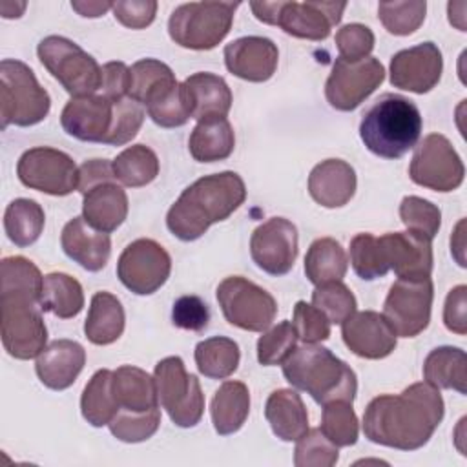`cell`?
<instances>
[{"mask_svg":"<svg viewBox=\"0 0 467 467\" xmlns=\"http://www.w3.org/2000/svg\"><path fill=\"white\" fill-rule=\"evenodd\" d=\"M443 414L445 405L440 389L420 381L400 394L374 398L363 414V432L372 443L416 451L432 438Z\"/></svg>","mask_w":467,"mask_h":467,"instance_id":"1","label":"cell"},{"mask_svg":"<svg viewBox=\"0 0 467 467\" xmlns=\"http://www.w3.org/2000/svg\"><path fill=\"white\" fill-rule=\"evenodd\" d=\"M0 283L2 345L16 359H33L47 341L40 308L44 277L33 261L11 255L0 263Z\"/></svg>","mask_w":467,"mask_h":467,"instance_id":"2","label":"cell"},{"mask_svg":"<svg viewBox=\"0 0 467 467\" xmlns=\"http://www.w3.org/2000/svg\"><path fill=\"white\" fill-rule=\"evenodd\" d=\"M246 199L239 173L204 175L182 190L166 215L168 230L181 241L199 239L212 224L228 219Z\"/></svg>","mask_w":467,"mask_h":467,"instance_id":"3","label":"cell"},{"mask_svg":"<svg viewBox=\"0 0 467 467\" xmlns=\"http://www.w3.org/2000/svg\"><path fill=\"white\" fill-rule=\"evenodd\" d=\"M285 379L297 390L312 396L319 405L336 400L354 401L358 392L356 372L327 347L305 343L283 361Z\"/></svg>","mask_w":467,"mask_h":467,"instance_id":"4","label":"cell"},{"mask_svg":"<svg viewBox=\"0 0 467 467\" xmlns=\"http://www.w3.org/2000/svg\"><path fill=\"white\" fill-rule=\"evenodd\" d=\"M423 119L418 106L401 95H381L361 117L359 137L368 151L383 159H400L421 135Z\"/></svg>","mask_w":467,"mask_h":467,"instance_id":"5","label":"cell"},{"mask_svg":"<svg viewBox=\"0 0 467 467\" xmlns=\"http://www.w3.org/2000/svg\"><path fill=\"white\" fill-rule=\"evenodd\" d=\"M51 108L49 93L38 84L33 69L15 58L0 62V119L2 130L9 124L35 126Z\"/></svg>","mask_w":467,"mask_h":467,"instance_id":"6","label":"cell"},{"mask_svg":"<svg viewBox=\"0 0 467 467\" xmlns=\"http://www.w3.org/2000/svg\"><path fill=\"white\" fill-rule=\"evenodd\" d=\"M239 2H190L173 9L170 38L186 49H213L228 35Z\"/></svg>","mask_w":467,"mask_h":467,"instance_id":"7","label":"cell"},{"mask_svg":"<svg viewBox=\"0 0 467 467\" xmlns=\"http://www.w3.org/2000/svg\"><path fill=\"white\" fill-rule=\"evenodd\" d=\"M257 20L279 26L286 35L306 40H325L341 22L345 2H250Z\"/></svg>","mask_w":467,"mask_h":467,"instance_id":"8","label":"cell"},{"mask_svg":"<svg viewBox=\"0 0 467 467\" xmlns=\"http://www.w3.org/2000/svg\"><path fill=\"white\" fill-rule=\"evenodd\" d=\"M36 55L69 95L84 97L100 89L102 67L73 40L49 35L38 42Z\"/></svg>","mask_w":467,"mask_h":467,"instance_id":"9","label":"cell"},{"mask_svg":"<svg viewBox=\"0 0 467 467\" xmlns=\"http://www.w3.org/2000/svg\"><path fill=\"white\" fill-rule=\"evenodd\" d=\"M153 379L159 403L170 420L182 429L195 427L204 412V394L197 376L188 374L179 356H168L155 365Z\"/></svg>","mask_w":467,"mask_h":467,"instance_id":"10","label":"cell"},{"mask_svg":"<svg viewBox=\"0 0 467 467\" xmlns=\"http://www.w3.org/2000/svg\"><path fill=\"white\" fill-rule=\"evenodd\" d=\"M217 303L230 325L248 332L266 330L277 314L274 296L241 275H230L219 283Z\"/></svg>","mask_w":467,"mask_h":467,"instance_id":"11","label":"cell"},{"mask_svg":"<svg viewBox=\"0 0 467 467\" xmlns=\"http://www.w3.org/2000/svg\"><path fill=\"white\" fill-rule=\"evenodd\" d=\"M409 177L418 186L445 193L463 182L465 166L445 135L431 133L416 146Z\"/></svg>","mask_w":467,"mask_h":467,"instance_id":"12","label":"cell"},{"mask_svg":"<svg viewBox=\"0 0 467 467\" xmlns=\"http://www.w3.org/2000/svg\"><path fill=\"white\" fill-rule=\"evenodd\" d=\"M20 182L47 195H69L78 190V168L73 159L55 148L36 146L24 151L16 164Z\"/></svg>","mask_w":467,"mask_h":467,"instance_id":"13","label":"cell"},{"mask_svg":"<svg viewBox=\"0 0 467 467\" xmlns=\"http://www.w3.org/2000/svg\"><path fill=\"white\" fill-rule=\"evenodd\" d=\"M171 257L153 239H137L130 243L117 261V277L137 296L157 292L170 277Z\"/></svg>","mask_w":467,"mask_h":467,"instance_id":"14","label":"cell"},{"mask_svg":"<svg viewBox=\"0 0 467 467\" xmlns=\"http://www.w3.org/2000/svg\"><path fill=\"white\" fill-rule=\"evenodd\" d=\"M434 286L431 277L398 279L385 299L383 316L396 336L414 337L429 327Z\"/></svg>","mask_w":467,"mask_h":467,"instance_id":"15","label":"cell"},{"mask_svg":"<svg viewBox=\"0 0 467 467\" xmlns=\"http://www.w3.org/2000/svg\"><path fill=\"white\" fill-rule=\"evenodd\" d=\"M383 78L385 67L374 57L356 62L336 58L325 84V97L334 109L352 111L379 88Z\"/></svg>","mask_w":467,"mask_h":467,"instance_id":"16","label":"cell"},{"mask_svg":"<svg viewBox=\"0 0 467 467\" xmlns=\"http://www.w3.org/2000/svg\"><path fill=\"white\" fill-rule=\"evenodd\" d=\"M117 104L106 95L73 97L60 113L64 131L84 142L108 144L117 120Z\"/></svg>","mask_w":467,"mask_h":467,"instance_id":"17","label":"cell"},{"mask_svg":"<svg viewBox=\"0 0 467 467\" xmlns=\"http://www.w3.org/2000/svg\"><path fill=\"white\" fill-rule=\"evenodd\" d=\"M254 263L270 275H285L297 259V228L285 217L259 224L250 237Z\"/></svg>","mask_w":467,"mask_h":467,"instance_id":"18","label":"cell"},{"mask_svg":"<svg viewBox=\"0 0 467 467\" xmlns=\"http://www.w3.org/2000/svg\"><path fill=\"white\" fill-rule=\"evenodd\" d=\"M443 58L434 42H423L398 51L390 58V84L394 88L423 95L441 78Z\"/></svg>","mask_w":467,"mask_h":467,"instance_id":"19","label":"cell"},{"mask_svg":"<svg viewBox=\"0 0 467 467\" xmlns=\"http://www.w3.org/2000/svg\"><path fill=\"white\" fill-rule=\"evenodd\" d=\"M347 348L365 359H383L396 348V332L383 314L374 310L354 312L341 323Z\"/></svg>","mask_w":467,"mask_h":467,"instance_id":"20","label":"cell"},{"mask_svg":"<svg viewBox=\"0 0 467 467\" xmlns=\"http://www.w3.org/2000/svg\"><path fill=\"white\" fill-rule=\"evenodd\" d=\"M277 46L266 36H241L224 47L226 69L248 82H265L277 69Z\"/></svg>","mask_w":467,"mask_h":467,"instance_id":"21","label":"cell"},{"mask_svg":"<svg viewBox=\"0 0 467 467\" xmlns=\"http://www.w3.org/2000/svg\"><path fill=\"white\" fill-rule=\"evenodd\" d=\"M385 259L398 279L431 277L432 272V246L431 241L414 232H390L378 237Z\"/></svg>","mask_w":467,"mask_h":467,"instance_id":"22","label":"cell"},{"mask_svg":"<svg viewBox=\"0 0 467 467\" xmlns=\"http://www.w3.org/2000/svg\"><path fill=\"white\" fill-rule=\"evenodd\" d=\"M86 365V350L73 339H57L38 356L35 370L42 385L51 390H64L75 383Z\"/></svg>","mask_w":467,"mask_h":467,"instance_id":"23","label":"cell"},{"mask_svg":"<svg viewBox=\"0 0 467 467\" xmlns=\"http://www.w3.org/2000/svg\"><path fill=\"white\" fill-rule=\"evenodd\" d=\"M64 254L88 272H99L108 265L111 255L109 234L99 232L84 217H73L60 234Z\"/></svg>","mask_w":467,"mask_h":467,"instance_id":"24","label":"cell"},{"mask_svg":"<svg viewBox=\"0 0 467 467\" xmlns=\"http://www.w3.org/2000/svg\"><path fill=\"white\" fill-rule=\"evenodd\" d=\"M356 184L354 168L341 159L321 161L308 175V193L325 208L345 206L354 197Z\"/></svg>","mask_w":467,"mask_h":467,"instance_id":"25","label":"cell"},{"mask_svg":"<svg viewBox=\"0 0 467 467\" xmlns=\"http://www.w3.org/2000/svg\"><path fill=\"white\" fill-rule=\"evenodd\" d=\"M128 215V195L113 181L100 182L84 193L82 217L99 232H115Z\"/></svg>","mask_w":467,"mask_h":467,"instance_id":"26","label":"cell"},{"mask_svg":"<svg viewBox=\"0 0 467 467\" xmlns=\"http://www.w3.org/2000/svg\"><path fill=\"white\" fill-rule=\"evenodd\" d=\"M190 102L192 119L204 120L212 117H226L232 108V91L219 75L199 71L182 82Z\"/></svg>","mask_w":467,"mask_h":467,"instance_id":"27","label":"cell"},{"mask_svg":"<svg viewBox=\"0 0 467 467\" xmlns=\"http://www.w3.org/2000/svg\"><path fill=\"white\" fill-rule=\"evenodd\" d=\"M265 418L272 432L283 441H296L308 429L306 407L297 390L292 389H277L268 396Z\"/></svg>","mask_w":467,"mask_h":467,"instance_id":"28","label":"cell"},{"mask_svg":"<svg viewBox=\"0 0 467 467\" xmlns=\"http://www.w3.org/2000/svg\"><path fill=\"white\" fill-rule=\"evenodd\" d=\"M111 387L120 410L144 412L159 407L155 379L139 367L122 365L113 370Z\"/></svg>","mask_w":467,"mask_h":467,"instance_id":"29","label":"cell"},{"mask_svg":"<svg viewBox=\"0 0 467 467\" xmlns=\"http://www.w3.org/2000/svg\"><path fill=\"white\" fill-rule=\"evenodd\" d=\"M235 146V133L226 117H212L199 120L192 130L188 150L199 162L224 161L232 155Z\"/></svg>","mask_w":467,"mask_h":467,"instance_id":"30","label":"cell"},{"mask_svg":"<svg viewBox=\"0 0 467 467\" xmlns=\"http://www.w3.org/2000/svg\"><path fill=\"white\" fill-rule=\"evenodd\" d=\"M250 412V392L243 381H224L210 403L212 423L217 434L228 436L237 432Z\"/></svg>","mask_w":467,"mask_h":467,"instance_id":"31","label":"cell"},{"mask_svg":"<svg viewBox=\"0 0 467 467\" xmlns=\"http://www.w3.org/2000/svg\"><path fill=\"white\" fill-rule=\"evenodd\" d=\"M124 308L117 296L109 292H97L91 297L84 334L93 345H109L124 332Z\"/></svg>","mask_w":467,"mask_h":467,"instance_id":"32","label":"cell"},{"mask_svg":"<svg viewBox=\"0 0 467 467\" xmlns=\"http://www.w3.org/2000/svg\"><path fill=\"white\" fill-rule=\"evenodd\" d=\"M423 378L436 389L467 392V356L458 347H438L423 361Z\"/></svg>","mask_w":467,"mask_h":467,"instance_id":"33","label":"cell"},{"mask_svg":"<svg viewBox=\"0 0 467 467\" xmlns=\"http://www.w3.org/2000/svg\"><path fill=\"white\" fill-rule=\"evenodd\" d=\"M84 306L82 285L62 272H51L44 275L40 308L60 319L75 317Z\"/></svg>","mask_w":467,"mask_h":467,"instance_id":"34","label":"cell"},{"mask_svg":"<svg viewBox=\"0 0 467 467\" xmlns=\"http://www.w3.org/2000/svg\"><path fill=\"white\" fill-rule=\"evenodd\" d=\"M150 119L161 128H179L192 119L190 102L182 82L168 80L144 102Z\"/></svg>","mask_w":467,"mask_h":467,"instance_id":"35","label":"cell"},{"mask_svg":"<svg viewBox=\"0 0 467 467\" xmlns=\"http://www.w3.org/2000/svg\"><path fill=\"white\" fill-rule=\"evenodd\" d=\"M113 370L100 368L91 379L86 383L80 396V412L82 418L93 427L109 425V421L120 410L115 396H113Z\"/></svg>","mask_w":467,"mask_h":467,"instance_id":"36","label":"cell"},{"mask_svg":"<svg viewBox=\"0 0 467 467\" xmlns=\"http://www.w3.org/2000/svg\"><path fill=\"white\" fill-rule=\"evenodd\" d=\"M348 270L343 246L332 237L316 239L305 255V274L310 283L323 285L341 281Z\"/></svg>","mask_w":467,"mask_h":467,"instance_id":"37","label":"cell"},{"mask_svg":"<svg viewBox=\"0 0 467 467\" xmlns=\"http://www.w3.org/2000/svg\"><path fill=\"white\" fill-rule=\"evenodd\" d=\"M193 356L199 372L210 379H224L232 376L241 359L239 345L224 336H213L199 341Z\"/></svg>","mask_w":467,"mask_h":467,"instance_id":"38","label":"cell"},{"mask_svg":"<svg viewBox=\"0 0 467 467\" xmlns=\"http://www.w3.org/2000/svg\"><path fill=\"white\" fill-rule=\"evenodd\" d=\"M44 223V210L33 199L18 197L11 201L4 212V230L9 241L22 248L33 244L40 237Z\"/></svg>","mask_w":467,"mask_h":467,"instance_id":"39","label":"cell"},{"mask_svg":"<svg viewBox=\"0 0 467 467\" xmlns=\"http://www.w3.org/2000/svg\"><path fill=\"white\" fill-rule=\"evenodd\" d=\"M113 175L124 186L140 188L159 175V159L155 151L144 144H133L122 150L111 161Z\"/></svg>","mask_w":467,"mask_h":467,"instance_id":"40","label":"cell"},{"mask_svg":"<svg viewBox=\"0 0 467 467\" xmlns=\"http://www.w3.org/2000/svg\"><path fill=\"white\" fill-rule=\"evenodd\" d=\"M319 429L336 447L354 445L359 434V421L352 409V403L345 400H336L323 405Z\"/></svg>","mask_w":467,"mask_h":467,"instance_id":"41","label":"cell"},{"mask_svg":"<svg viewBox=\"0 0 467 467\" xmlns=\"http://www.w3.org/2000/svg\"><path fill=\"white\" fill-rule=\"evenodd\" d=\"M350 265L354 272L365 281H374L378 277H383L390 270L379 239L367 232L352 237Z\"/></svg>","mask_w":467,"mask_h":467,"instance_id":"42","label":"cell"},{"mask_svg":"<svg viewBox=\"0 0 467 467\" xmlns=\"http://www.w3.org/2000/svg\"><path fill=\"white\" fill-rule=\"evenodd\" d=\"M427 4L414 2H379L378 18L390 35L407 36L412 35L425 20Z\"/></svg>","mask_w":467,"mask_h":467,"instance_id":"43","label":"cell"},{"mask_svg":"<svg viewBox=\"0 0 467 467\" xmlns=\"http://www.w3.org/2000/svg\"><path fill=\"white\" fill-rule=\"evenodd\" d=\"M312 305L321 310L330 323L341 325L356 312V297L341 281H330L316 285L312 292Z\"/></svg>","mask_w":467,"mask_h":467,"instance_id":"44","label":"cell"},{"mask_svg":"<svg viewBox=\"0 0 467 467\" xmlns=\"http://www.w3.org/2000/svg\"><path fill=\"white\" fill-rule=\"evenodd\" d=\"M400 217L409 232H414L429 241L436 237L441 224L440 208L418 195H407L401 199Z\"/></svg>","mask_w":467,"mask_h":467,"instance_id":"45","label":"cell"},{"mask_svg":"<svg viewBox=\"0 0 467 467\" xmlns=\"http://www.w3.org/2000/svg\"><path fill=\"white\" fill-rule=\"evenodd\" d=\"M159 425H161L159 407L144 412L119 410L117 416L109 421V431L120 441L139 443L151 438L157 432Z\"/></svg>","mask_w":467,"mask_h":467,"instance_id":"46","label":"cell"},{"mask_svg":"<svg viewBox=\"0 0 467 467\" xmlns=\"http://www.w3.org/2000/svg\"><path fill=\"white\" fill-rule=\"evenodd\" d=\"M296 441V467H332L339 460L337 447L323 434L321 429H306V432Z\"/></svg>","mask_w":467,"mask_h":467,"instance_id":"47","label":"cell"},{"mask_svg":"<svg viewBox=\"0 0 467 467\" xmlns=\"http://www.w3.org/2000/svg\"><path fill=\"white\" fill-rule=\"evenodd\" d=\"M175 75L171 67L155 58H142L130 67V91L128 97L139 104H144L146 99L164 82L173 80Z\"/></svg>","mask_w":467,"mask_h":467,"instance_id":"48","label":"cell"},{"mask_svg":"<svg viewBox=\"0 0 467 467\" xmlns=\"http://www.w3.org/2000/svg\"><path fill=\"white\" fill-rule=\"evenodd\" d=\"M297 334L290 321H281L257 339V361L265 367L281 365L296 348Z\"/></svg>","mask_w":467,"mask_h":467,"instance_id":"49","label":"cell"},{"mask_svg":"<svg viewBox=\"0 0 467 467\" xmlns=\"http://www.w3.org/2000/svg\"><path fill=\"white\" fill-rule=\"evenodd\" d=\"M336 47L343 60L356 62L367 58L374 49V33L368 26L347 24L336 33Z\"/></svg>","mask_w":467,"mask_h":467,"instance_id":"50","label":"cell"},{"mask_svg":"<svg viewBox=\"0 0 467 467\" xmlns=\"http://www.w3.org/2000/svg\"><path fill=\"white\" fill-rule=\"evenodd\" d=\"M292 325L296 328L297 339L303 343H319L330 336V321L327 316L306 301L296 303Z\"/></svg>","mask_w":467,"mask_h":467,"instance_id":"51","label":"cell"},{"mask_svg":"<svg viewBox=\"0 0 467 467\" xmlns=\"http://www.w3.org/2000/svg\"><path fill=\"white\" fill-rule=\"evenodd\" d=\"M171 319H173V325L179 328L201 332L208 327L210 310H208V305L199 296H181L173 303Z\"/></svg>","mask_w":467,"mask_h":467,"instance_id":"52","label":"cell"},{"mask_svg":"<svg viewBox=\"0 0 467 467\" xmlns=\"http://www.w3.org/2000/svg\"><path fill=\"white\" fill-rule=\"evenodd\" d=\"M111 11L122 26L131 29H142L155 20L157 2L155 0H119V2H113Z\"/></svg>","mask_w":467,"mask_h":467,"instance_id":"53","label":"cell"},{"mask_svg":"<svg viewBox=\"0 0 467 467\" xmlns=\"http://www.w3.org/2000/svg\"><path fill=\"white\" fill-rule=\"evenodd\" d=\"M443 323L451 332L458 336L467 334V286L465 285H458L447 294L445 306H443Z\"/></svg>","mask_w":467,"mask_h":467,"instance_id":"54","label":"cell"},{"mask_svg":"<svg viewBox=\"0 0 467 467\" xmlns=\"http://www.w3.org/2000/svg\"><path fill=\"white\" fill-rule=\"evenodd\" d=\"M102 95L111 100L128 99L130 91V67L124 62H108L102 66Z\"/></svg>","mask_w":467,"mask_h":467,"instance_id":"55","label":"cell"},{"mask_svg":"<svg viewBox=\"0 0 467 467\" xmlns=\"http://www.w3.org/2000/svg\"><path fill=\"white\" fill-rule=\"evenodd\" d=\"M113 168L111 162L106 159H91L86 161L84 164H80L78 168V192L84 195L89 188L106 182V181H113Z\"/></svg>","mask_w":467,"mask_h":467,"instance_id":"56","label":"cell"},{"mask_svg":"<svg viewBox=\"0 0 467 467\" xmlns=\"http://www.w3.org/2000/svg\"><path fill=\"white\" fill-rule=\"evenodd\" d=\"M113 5V2H71V7L80 15V16H88V18H97L102 16L106 11H109Z\"/></svg>","mask_w":467,"mask_h":467,"instance_id":"57","label":"cell"},{"mask_svg":"<svg viewBox=\"0 0 467 467\" xmlns=\"http://www.w3.org/2000/svg\"><path fill=\"white\" fill-rule=\"evenodd\" d=\"M463 226H465V221L462 219V221L456 224L454 234L451 235V254L456 257V261H458L460 266H465V257H463V250H465Z\"/></svg>","mask_w":467,"mask_h":467,"instance_id":"58","label":"cell"},{"mask_svg":"<svg viewBox=\"0 0 467 467\" xmlns=\"http://www.w3.org/2000/svg\"><path fill=\"white\" fill-rule=\"evenodd\" d=\"M26 9V2L13 4V2H2L0 4V13L4 18H18Z\"/></svg>","mask_w":467,"mask_h":467,"instance_id":"59","label":"cell"}]
</instances>
